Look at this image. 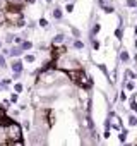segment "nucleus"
<instances>
[{
    "mask_svg": "<svg viewBox=\"0 0 137 146\" xmlns=\"http://www.w3.org/2000/svg\"><path fill=\"white\" fill-rule=\"evenodd\" d=\"M4 88H5V86H4V83H0V90H4Z\"/></svg>",
    "mask_w": 137,
    "mask_h": 146,
    "instance_id": "nucleus-31",
    "label": "nucleus"
},
{
    "mask_svg": "<svg viewBox=\"0 0 137 146\" xmlns=\"http://www.w3.org/2000/svg\"><path fill=\"white\" fill-rule=\"evenodd\" d=\"M72 9H74V5H72V4H67V12H70Z\"/></svg>",
    "mask_w": 137,
    "mask_h": 146,
    "instance_id": "nucleus-28",
    "label": "nucleus"
},
{
    "mask_svg": "<svg viewBox=\"0 0 137 146\" xmlns=\"http://www.w3.org/2000/svg\"><path fill=\"white\" fill-rule=\"evenodd\" d=\"M26 62H34V57H33V55H28V57H26Z\"/></svg>",
    "mask_w": 137,
    "mask_h": 146,
    "instance_id": "nucleus-23",
    "label": "nucleus"
},
{
    "mask_svg": "<svg viewBox=\"0 0 137 146\" xmlns=\"http://www.w3.org/2000/svg\"><path fill=\"white\" fill-rule=\"evenodd\" d=\"M5 19H7V21H11V23H14L16 26H24L22 14H21V12H17V11H11V12H7V14H5Z\"/></svg>",
    "mask_w": 137,
    "mask_h": 146,
    "instance_id": "nucleus-2",
    "label": "nucleus"
},
{
    "mask_svg": "<svg viewBox=\"0 0 137 146\" xmlns=\"http://www.w3.org/2000/svg\"><path fill=\"white\" fill-rule=\"evenodd\" d=\"M4 117H5V110H4V108H0V120H2Z\"/></svg>",
    "mask_w": 137,
    "mask_h": 146,
    "instance_id": "nucleus-22",
    "label": "nucleus"
},
{
    "mask_svg": "<svg viewBox=\"0 0 137 146\" xmlns=\"http://www.w3.org/2000/svg\"><path fill=\"white\" fill-rule=\"evenodd\" d=\"M128 124H130V125H135V124H137V119H135L134 115H130V119H128Z\"/></svg>",
    "mask_w": 137,
    "mask_h": 146,
    "instance_id": "nucleus-15",
    "label": "nucleus"
},
{
    "mask_svg": "<svg viewBox=\"0 0 137 146\" xmlns=\"http://www.w3.org/2000/svg\"><path fill=\"white\" fill-rule=\"evenodd\" d=\"M62 41H63V35H57L53 38V43H62Z\"/></svg>",
    "mask_w": 137,
    "mask_h": 146,
    "instance_id": "nucleus-11",
    "label": "nucleus"
},
{
    "mask_svg": "<svg viewBox=\"0 0 137 146\" xmlns=\"http://www.w3.org/2000/svg\"><path fill=\"white\" fill-rule=\"evenodd\" d=\"M135 35H137V26H135Z\"/></svg>",
    "mask_w": 137,
    "mask_h": 146,
    "instance_id": "nucleus-34",
    "label": "nucleus"
},
{
    "mask_svg": "<svg viewBox=\"0 0 137 146\" xmlns=\"http://www.w3.org/2000/svg\"><path fill=\"white\" fill-rule=\"evenodd\" d=\"M46 2H51V0H46Z\"/></svg>",
    "mask_w": 137,
    "mask_h": 146,
    "instance_id": "nucleus-35",
    "label": "nucleus"
},
{
    "mask_svg": "<svg viewBox=\"0 0 137 146\" xmlns=\"http://www.w3.org/2000/svg\"><path fill=\"white\" fill-rule=\"evenodd\" d=\"M81 74H82V70H79V69H76V70H68V79H72V81H79Z\"/></svg>",
    "mask_w": 137,
    "mask_h": 146,
    "instance_id": "nucleus-5",
    "label": "nucleus"
},
{
    "mask_svg": "<svg viewBox=\"0 0 137 146\" xmlns=\"http://www.w3.org/2000/svg\"><path fill=\"white\" fill-rule=\"evenodd\" d=\"M111 2H113V0H98L99 7H103L106 12H113V5H111Z\"/></svg>",
    "mask_w": 137,
    "mask_h": 146,
    "instance_id": "nucleus-4",
    "label": "nucleus"
},
{
    "mask_svg": "<svg viewBox=\"0 0 137 146\" xmlns=\"http://www.w3.org/2000/svg\"><path fill=\"white\" fill-rule=\"evenodd\" d=\"M99 69H101V70H103V72H105V74H106V76H108V70H106V67H105V65H103V64H101V65H99ZM108 78H110V76H108Z\"/></svg>",
    "mask_w": 137,
    "mask_h": 146,
    "instance_id": "nucleus-21",
    "label": "nucleus"
},
{
    "mask_svg": "<svg viewBox=\"0 0 137 146\" xmlns=\"http://www.w3.org/2000/svg\"><path fill=\"white\" fill-rule=\"evenodd\" d=\"M28 2H29V4H33V2H34V0H28Z\"/></svg>",
    "mask_w": 137,
    "mask_h": 146,
    "instance_id": "nucleus-32",
    "label": "nucleus"
},
{
    "mask_svg": "<svg viewBox=\"0 0 137 146\" xmlns=\"http://www.w3.org/2000/svg\"><path fill=\"white\" fill-rule=\"evenodd\" d=\"M120 60H122V62H128V53H127L125 50L120 53Z\"/></svg>",
    "mask_w": 137,
    "mask_h": 146,
    "instance_id": "nucleus-9",
    "label": "nucleus"
},
{
    "mask_svg": "<svg viewBox=\"0 0 137 146\" xmlns=\"http://www.w3.org/2000/svg\"><path fill=\"white\" fill-rule=\"evenodd\" d=\"M16 91L21 93V91H22V84H16Z\"/></svg>",
    "mask_w": 137,
    "mask_h": 146,
    "instance_id": "nucleus-24",
    "label": "nucleus"
},
{
    "mask_svg": "<svg viewBox=\"0 0 137 146\" xmlns=\"http://www.w3.org/2000/svg\"><path fill=\"white\" fill-rule=\"evenodd\" d=\"M99 29H101V26H99V24H94V26H93V31H91V35H96V33H99Z\"/></svg>",
    "mask_w": 137,
    "mask_h": 146,
    "instance_id": "nucleus-12",
    "label": "nucleus"
},
{
    "mask_svg": "<svg viewBox=\"0 0 137 146\" xmlns=\"http://www.w3.org/2000/svg\"><path fill=\"white\" fill-rule=\"evenodd\" d=\"M53 17H55V19H62V11H60V9H55V11H53Z\"/></svg>",
    "mask_w": 137,
    "mask_h": 146,
    "instance_id": "nucleus-10",
    "label": "nucleus"
},
{
    "mask_svg": "<svg viewBox=\"0 0 137 146\" xmlns=\"http://www.w3.org/2000/svg\"><path fill=\"white\" fill-rule=\"evenodd\" d=\"M5 137H7L9 141H17V139H21V137H22V129H21V125L16 124V122L7 124V125H5Z\"/></svg>",
    "mask_w": 137,
    "mask_h": 146,
    "instance_id": "nucleus-1",
    "label": "nucleus"
},
{
    "mask_svg": "<svg viewBox=\"0 0 137 146\" xmlns=\"http://www.w3.org/2000/svg\"><path fill=\"white\" fill-rule=\"evenodd\" d=\"M74 46H76V48H79V50H81V48H84V43H82V41H79V40H77V41H74Z\"/></svg>",
    "mask_w": 137,
    "mask_h": 146,
    "instance_id": "nucleus-13",
    "label": "nucleus"
},
{
    "mask_svg": "<svg viewBox=\"0 0 137 146\" xmlns=\"http://www.w3.org/2000/svg\"><path fill=\"white\" fill-rule=\"evenodd\" d=\"M0 46H2V43H0Z\"/></svg>",
    "mask_w": 137,
    "mask_h": 146,
    "instance_id": "nucleus-36",
    "label": "nucleus"
},
{
    "mask_svg": "<svg viewBox=\"0 0 137 146\" xmlns=\"http://www.w3.org/2000/svg\"><path fill=\"white\" fill-rule=\"evenodd\" d=\"M4 21H5V12H4L2 9H0V24H2Z\"/></svg>",
    "mask_w": 137,
    "mask_h": 146,
    "instance_id": "nucleus-17",
    "label": "nucleus"
},
{
    "mask_svg": "<svg viewBox=\"0 0 137 146\" xmlns=\"http://www.w3.org/2000/svg\"><path fill=\"white\" fill-rule=\"evenodd\" d=\"M21 53H22V48H21V46H14V48L9 52V55H12V57H19Z\"/></svg>",
    "mask_w": 137,
    "mask_h": 146,
    "instance_id": "nucleus-7",
    "label": "nucleus"
},
{
    "mask_svg": "<svg viewBox=\"0 0 137 146\" xmlns=\"http://www.w3.org/2000/svg\"><path fill=\"white\" fill-rule=\"evenodd\" d=\"M72 35H74L76 38H79V36H81V33H79V29H76V28H72Z\"/></svg>",
    "mask_w": 137,
    "mask_h": 146,
    "instance_id": "nucleus-19",
    "label": "nucleus"
},
{
    "mask_svg": "<svg viewBox=\"0 0 137 146\" xmlns=\"http://www.w3.org/2000/svg\"><path fill=\"white\" fill-rule=\"evenodd\" d=\"M115 35H117V38H122V29H117Z\"/></svg>",
    "mask_w": 137,
    "mask_h": 146,
    "instance_id": "nucleus-25",
    "label": "nucleus"
},
{
    "mask_svg": "<svg viewBox=\"0 0 137 146\" xmlns=\"http://www.w3.org/2000/svg\"><path fill=\"white\" fill-rule=\"evenodd\" d=\"M93 48H99V43L96 40H93Z\"/></svg>",
    "mask_w": 137,
    "mask_h": 146,
    "instance_id": "nucleus-26",
    "label": "nucleus"
},
{
    "mask_svg": "<svg viewBox=\"0 0 137 146\" xmlns=\"http://www.w3.org/2000/svg\"><path fill=\"white\" fill-rule=\"evenodd\" d=\"M12 70H14V72H19V74H21V72H22V62H19V60L14 62V64H12Z\"/></svg>",
    "mask_w": 137,
    "mask_h": 146,
    "instance_id": "nucleus-6",
    "label": "nucleus"
},
{
    "mask_svg": "<svg viewBox=\"0 0 137 146\" xmlns=\"http://www.w3.org/2000/svg\"><path fill=\"white\" fill-rule=\"evenodd\" d=\"M31 46H33L31 41H22V43H21V48H22V50H29Z\"/></svg>",
    "mask_w": 137,
    "mask_h": 146,
    "instance_id": "nucleus-8",
    "label": "nucleus"
},
{
    "mask_svg": "<svg viewBox=\"0 0 137 146\" xmlns=\"http://www.w3.org/2000/svg\"><path fill=\"white\" fill-rule=\"evenodd\" d=\"M11 102H17V95H16V93H14V95L11 96Z\"/></svg>",
    "mask_w": 137,
    "mask_h": 146,
    "instance_id": "nucleus-29",
    "label": "nucleus"
},
{
    "mask_svg": "<svg viewBox=\"0 0 137 146\" xmlns=\"http://www.w3.org/2000/svg\"><path fill=\"white\" fill-rule=\"evenodd\" d=\"M127 5L128 7H135L137 5V0H127Z\"/></svg>",
    "mask_w": 137,
    "mask_h": 146,
    "instance_id": "nucleus-16",
    "label": "nucleus"
},
{
    "mask_svg": "<svg viewBox=\"0 0 137 146\" xmlns=\"http://www.w3.org/2000/svg\"><path fill=\"white\" fill-rule=\"evenodd\" d=\"M135 48H137V40H135Z\"/></svg>",
    "mask_w": 137,
    "mask_h": 146,
    "instance_id": "nucleus-33",
    "label": "nucleus"
},
{
    "mask_svg": "<svg viewBox=\"0 0 137 146\" xmlns=\"http://www.w3.org/2000/svg\"><path fill=\"white\" fill-rule=\"evenodd\" d=\"M120 100H122V102H125V100H127V96H125V93H122V95H120Z\"/></svg>",
    "mask_w": 137,
    "mask_h": 146,
    "instance_id": "nucleus-30",
    "label": "nucleus"
},
{
    "mask_svg": "<svg viewBox=\"0 0 137 146\" xmlns=\"http://www.w3.org/2000/svg\"><path fill=\"white\" fill-rule=\"evenodd\" d=\"M125 139H127V129H123V132H120V141L123 143Z\"/></svg>",
    "mask_w": 137,
    "mask_h": 146,
    "instance_id": "nucleus-14",
    "label": "nucleus"
},
{
    "mask_svg": "<svg viewBox=\"0 0 137 146\" xmlns=\"http://www.w3.org/2000/svg\"><path fill=\"white\" fill-rule=\"evenodd\" d=\"M130 108H132L134 112H137V103H135L134 100H132V103H130Z\"/></svg>",
    "mask_w": 137,
    "mask_h": 146,
    "instance_id": "nucleus-20",
    "label": "nucleus"
},
{
    "mask_svg": "<svg viewBox=\"0 0 137 146\" xmlns=\"http://www.w3.org/2000/svg\"><path fill=\"white\" fill-rule=\"evenodd\" d=\"M0 67H5V57L0 55Z\"/></svg>",
    "mask_w": 137,
    "mask_h": 146,
    "instance_id": "nucleus-18",
    "label": "nucleus"
},
{
    "mask_svg": "<svg viewBox=\"0 0 137 146\" xmlns=\"http://www.w3.org/2000/svg\"><path fill=\"white\" fill-rule=\"evenodd\" d=\"M127 88H128V90H134V88H135V84H134V83H127Z\"/></svg>",
    "mask_w": 137,
    "mask_h": 146,
    "instance_id": "nucleus-27",
    "label": "nucleus"
},
{
    "mask_svg": "<svg viewBox=\"0 0 137 146\" xmlns=\"http://www.w3.org/2000/svg\"><path fill=\"white\" fill-rule=\"evenodd\" d=\"M58 67H62V69H79V64L74 62V60H67V58H63V60L58 62Z\"/></svg>",
    "mask_w": 137,
    "mask_h": 146,
    "instance_id": "nucleus-3",
    "label": "nucleus"
}]
</instances>
